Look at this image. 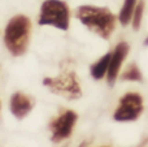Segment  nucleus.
Wrapping results in <instances>:
<instances>
[{
    "label": "nucleus",
    "mask_w": 148,
    "mask_h": 147,
    "mask_svg": "<svg viewBox=\"0 0 148 147\" xmlns=\"http://www.w3.org/2000/svg\"><path fill=\"white\" fill-rule=\"evenodd\" d=\"M143 98L138 93H126L120 99V104L113 113L116 121H135L143 112Z\"/></svg>",
    "instance_id": "39448f33"
},
{
    "label": "nucleus",
    "mask_w": 148,
    "mask_h": 147,
    "mask_svg": "<svg viewBox=\"0 0 148 147\" xmlns=\"http://www.w3.org/2000/svg\"><path fill=\"white\" fill-rule=\"evenodd\" d=\"M75 17L90 31L103 39H109L116 27V16L107 7L81 5L75 10Z\"/></svg>",
    "instance_id": "f257e3e1"
},
{
    "label": "nucleus",
    "mask_w": 148,
    "mask_h": 147,
    "mask_svg": "<svg viewBox=\"0 0 148 147\" xmlns=\"http://www.w3.org/2000/svg\"><path fill=\"white\" fill-rule=\"evenodd\" d=\"M0 109H1V102H0Z\"/></svg>",
    "instance_id": "4468645a"
},
{
    "label": "nucleus",
    "mask_w": 148,
    "mask_h": 147,
    "mask_svg": "<svg viewBox=\"0 0 148 147\" xmlns=\"http://www.w3.org/2000/svg\"><path fill=\"white\" fill-rule=\"evenodd\" d=\"M129 51H130V47H129V44L126 42H120L113 49L107 72V81L110 86L114 85L116 80L118 77V73L121 70V67H122L126 56L129 55Z\"/></svg>",
    "instance_id": "0eeeda50"
},
{
    "label": "nucleus",
    "mask_w": 148,
    "mask_h": 147,
    "mask_svg": "<svg viewBox=\"0 0 148 147\" xmlns=\"http://www.w3.org/2000/svg\"><path fill=\"white\" fill-rule=\"evenodd\" d=\"M31 21L25 14H17L8 21L4 30V44L13 56H22L30 43Z\"/></svg>",
    "instance_id": "f03ea898"
},
{
    "label": "nucleus",
    "mask_w": 148,
    "mask_h": 147,
    "mask_svg": "<svg viewBox=\"0 0 148 147\" xmlns=\"http://www.w3.org/2000/svg\"><path fill=\"white\" fill-rule=\"evenodd\" d=\"M143 13H144V0H138L133 18H131V26H133L134 30H139V27H140L142 20H143Z\"/></svg>",
    "instance_id": "f8f14e48"
},
{
    "label": "nucleus",
    "mask_w": 148,
    "mask_h": 147,
    "mask_svg": "<svg viewBox=\"0 0 148 147\" xmlns=\"http://www.w3.org/2000/svg\"><path fill=\"white\" fill-rule=\"evenodd\" d=\"M78 120V115L72 109L64 111L60 113L56 119L49 122V130H51V141L59 143L66 139L72 135L75 122Z\"/></svg>",
    "instance_id": "423d86ee"
},
{
    "label": "nucleus",
    "mask_w": 148,
    "mask_h": 147,
    "mask_svg": "<svg viewBox=\"0 0 148 147\" xmlns=\"http://www.w3.org/2000/svg\"><path fill=\"white\" fill-rule=\"evenodd\" d=\"M136 3H138V0H123V4L121 7L120 13H118V21L122 26H127L131 22Z\"/></svg>",
    "instance_id": "9d476101"
},
{
    "label": "nucleus",
    "mask_w": 148,
    "mask_h": 147,
    "mask_svg": "<svg viewBox=\"0 0 148 147\" xmlns=\"http://www.w3.org/2000/svg\"><path fill=\"white\" fill-rule=\"evenodd\" d=\"M110 55H112V52L105 54L104 56H101L96 63H94L90 67V73H91V77L94 80L99 81L107 76L108 67H109V61H110Z\"/></svg>",
    "instance_id": "1a4fd4ad"
},
{
    "label": "nucleus",
    "mask_w": 148,
    "mask_h": 147,
    "mask_svg": "<svg viewBox=\"0 0 148 147\" xmlns=\"http://www.w3.org/2000/svg\"><path fill=\"white\" fill-rule=\"evenodd\" d=\"M38 23L66 31L70 23V9L68 4L64 0H44L40 5Z\"/></svg>",
    "instance_id": "7ed1b4c3"
},
{
    "label": "nucleus",
    "mask_w": 148,
    "mask_h": 147,
    "mask_svg": "<svg viewBox=\"0 0 148 147\" xmlns=\"http://www.w3.org/2000/svg\"><path fill=\"white\" fill-rule=\"evenodd\" d=\"M35 106V100L33 96L26 95L21 91H16L9 100V108L12 115L18 120H22L31 112Z\"/></svg>",
    "instance_id": "6e6552de"
},
{
    "label": "nucleus",
    "mask_w": 148,
    "mask_h": 147,
    "mask_svg": "<svg viewBox=\"0 0 148 147\" xmlns=\"http://www.w3.org/2000/svg\"><path fill=\"white\" fill-rule=\"evenodd\" d=\"M144 46H148V36L144 39Z\"/></svg>",
    "instance_id": "ddd939ff"
},
{
    "label": "nucleus",
    "mask_w": 148,
    "mask_h": 147,
    "mask_svg": "<svg viewBox=\"0 0 148 147\" xmlns=\"http://www.w3.org/2000/svg\"><path fill=\"white\" fill-rule=\"evenodd\" d=\"M43 85L53 94L62 96L68 100L79 99L82 96V89L78 82L77 74L73 70H64L56 77H46Z\"/></svg>",
    "instance_id": "20e7f679"
},
{
    "label": "nucleus",
    "mask_w": 148,
    "mask_h": 147,
    "mask_svg": "<svg viewBox=\"0 0 148 147\" xmlns=\"http://www.w3.org/2000/svg\"><path fill=\"white\" fill-rule=\"evenodd\" d=\"M121 80L122 81H131V82H142L143 81V76L139 69V67L135 63H131L121 74Z\"/></svg>",
    "instance_id": "9b49d317"
}]
</instances>
